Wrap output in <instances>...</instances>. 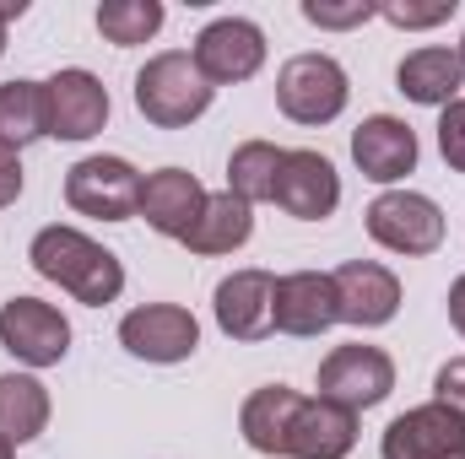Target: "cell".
<instances>
[{"instance_id": "cb8c5ba5", "label": "cell", "mask_w": 465, "mask_h": 459, "mask_svg": "<svg viewBox=\"0 0 465 459\" xmlns=\"http://www.w3.org/2000/svg\"><path fill=\"white\" fill-rule=\"evenodd\" d=\"M157 27H163V5H157V0H104V5H98V33H104L114 49L146 44Z\"/></svg>"}, {"instance_id": "484cf974", "label": "cell", "mask_w": 465, "mask_h": 459, "mask_svg": "<svg viewBox=\"0 0 465 459\" xmlns=\"http://www.w3.org/2000/svg\"><path fill=\"white\" fill-rule=\"evenodd\" d=\"M379 5L373 0H351V5H325V0H303V16L314 22V27H357V22H368Z\"/></svg>"}, {"instance_id": "ac0fdd59", "label": "cell", "mask_w": 465, "mask_h": 459, "mask_svg": "<svg viewBox=\"0 0 465 459\" xmlns=\"http://www.w3.org/2000/svg\"><path fill=\"white\" fill-rule=\"evenodd\" d=\"M271 303H276V276L271 270H232L228 281H217V325L232 341H265L271 325Z\"/></svg>"}, {"instance_id": "9a60e30c", "label": "cell", "mask_w": 465, "mask_h": 459, "mask_svg": "<svg viewBox=\"0 0 465 459\" xmlns=\"http://www.w3.org/2000/svg\"><path fill=\"white\" fill-rule=\"evenodd\" d=\"M331 281H336V314L357 330H379L401 308V281L373 259H347Z\"/></svg>"}, {"instance_id": "83f0119b", "label": "cell", "mask_w": 465, "mask_h": 459, "mask_svg": "<svg viewBox=\"0 0 465 459\" xmlns=\"http://www.w3.org/2000/svg\"><path fill=\"white\" fill-rule=\"evenodd\" d=\"M433 395H439V405H450V411H460V416H465V356H455V362H444V367H439Z\"/></svg>"}, {"instance_id": "8992f818", "label": "cell", "mask_w": 465, "mask_h": 459, "mask_svg": "<svg viewBox=\"0 0 465 459\" xmlns=\"http://www.w3.org/2000/svg\"><path fill=\"white\" fill-rule=\"evenodd\" d=\"M390 389H395V362L379 346H336L320 362V400L341 405L351 416L390 400Z\"/></svg>"}, {"instance_id": "5b68a950", "label": "cell", "mask_w": 465, "mask_h": 459, "mask_svg": "<svg viewBox=\"0 0 465 459\" xmlns=\"http://www.w3.org/2000/svg\"><path fill=\"white\" fill-rule=\"evenodd\" d=\"M65 200L82 217L98 222H130L141 211V173L124 157H82L65 179Z\"/></svg>"}, {"instance_id": "7a4b0ae2", "label": "cell", "mask_w": 465, "mask_h": 459, "mask_svg": "<svg viewBox=\"0 0 465 459\" xmlns=\"http://www.w3.org/2000/svg\"><path fill=\"white\" fill-rule=\"evenodd\" d=\"M27 259H33V270L44 281L65 287L87 308H104V303H114L119 292H124V265L104 243H93L87 232H76V228H44L33 238Z\"/></svg>"}, {"instance_id": "4316f807", "label": "cell", "mask_w": 465, "mask_h": 459, "mask_svg": "<svg viewBox=\"0 0 465 459\" xmlns=\"http://www.w3.org/2000/svg\"><path fill=\"white\" fill-rule=\"evenodd\" d=\"M439 151L455 173H465V98H455L439 119Z\"/></svg>"}, {"instance_id": "9c48e42d", "label": "cell", "mask_w": 465, "mask_h": 459, "mask_svg": "<svg viewBox=\"0 0 465 459\" xmlns=\"http://www.w3.org/2000/svg\"><path fill=\"white\" fill-rule=\"evenodd\" d=\"M119 346L130 356H146V362H184L201 346V325L179 303H146V308H130L119 319Z\"/></svg>"}, {"instance_id": "7c38bea8", "label": "cell", "mask_w": 465, "mask_h": 459, "mask_svg": "<svg viewBox=\"0 0 465 459\" xmlns=\"http://www.w3.org/2000/svg\"><path fill=\"white\" fill-rule=\"evenodd\" d=\"M260 65H265V33H260L254 22L223 16V22L201 27V38H195V71H201L212 87L249 82Z\"/></svg>"}, {"instance_id": "3957f363", "label": "cell", "mask_w": 465, "mask_h": 459, "mask_svg": "<svg viewBox=\"0 0 465 459\" xmlns=\"http://www.w3.org/2000/svg\"><path fill=\"white\" fill-rule=\"evenodd\" d=\"M212 93L217 87L195 71V54H184V49L152 54L135 76V109L157 130H184L190 119H201L212 109Z\"/></svg>"}, {"instance_id": "d6a6232c", "label": "cell", "mask_w": 465, "mask_h": 459, "mask_svg": "<svg viewBox=\"0 0 465 459\" xmlns=\"http://www.w3.org/2000/svg\"><path fill=\"white\" fill-rule=\"evenodd\" d=\"M455 54H460V65H465V38H460V49H455Z\"/></svg>"}, {"instance_id": "4dcf8cb0", "label": "cell", "mask_w": 465, "mask_h": 459, "mask_svg": "<svg viewBox=\"0 0 465 459\" xmlns=\"http://www.w3.org/2000/svg\"><path fill=\"white\" fill-rule=\"evenodd\" d=\"M27 11V0H0V54H5V22H16Z\"/></svg>"}, {"instance_id": "4fadbf2b", "label": "cell", "mask_w": 465, "mask_h": 459, "mask_svg": "<svg viewBox=\"0 0 465 459\" xmlns=\"http://www.w3.org/2000/svg\"><path fill=\"white\" fill-rule=\"evenodd\" d=\"M276 206L298 222H325L341 206V179L331 168L325 151H282V173H276Z\"/></svg>"}, {"instance_id": "ba28073f", "label": "cell", "mask_w": 465, "mask_h": 459, "mask_svg": "<svg viewBox=\"0 0 465 459\" xmlns=\"http://www.w3.org/2000/svg\"><path fill=\"white\" fill-rule=\"evenodd\" d=\"M44 119L54 141H93L109 124V87L93 71H54L44 82Z\"/></svg>"}, {"instance_id": "8fae6325", "label": "cell", "mask_w": 465, "mask_h": 459, "mask_svg": "<svg viewBox=\"0 0 465 459\" xmlns=\"http://www.w3.org/2000/svg\"><path fill=\"white\" fill-rule=\"evenodd\" d=\"M384 459H465V416L450 405H417L384 427Z\"/></svg>"}, {"instance_id": "2e32d148", "label": "cell", "mask_w": 465, "mask_h": 459, "mask_svg": "<svg viewBox=\"0 0 465 459\" xmlns=\"http://www.w3.org/2000/svg\"><path fill=\"white\" fill-rule=\"evenodd\" d=\"M201 211H206V190H201L195 173H184V168H157V173L141 179V211H135V217H146L163 238H179V243H184V238L195 232V222H201Z\"/></svg>"}, {"instance_id": "f546056e", "label": "cell", "mask_w": 465, "mask_h": 459, "mask_svg": "<svg viewBox=\"0 0 465 459\" xmlns=\"http://www.w3.org/2000/svg\"><path fill=\"white\" fill-rule=\"evenodd\" d=\"M450 325H455V330L465 336V276L455 281V287H450Z\"/></svg>"}, {"instance_id": "7402d4cb", "label": "cell", "mask_w": 465, "mask_h": 459, "mask_svg": "<svg viewBox=\"0 0 465 459\" xmlns=\"http://www.w3.org/2000/svg\"><path fill=\"white\" fill-rule=\"evenodd\" d=\"M38 135H49L44 82H0V146L5 151H22Z\"/></svg>"}, {"instance_id": "1f68e13d", "label": "cell", "mask_w": 465, "mask_h": 459, "mask_svg": "<svg viewBox=\"0 0 465 459\" xmlns=\"http://www.w3.org/2000/svg\"><path fill=\"white\" fill-rule=\"evenodd\" d=\"M0 459H16V449H11V444H5V438H0Z\"/></svg>"}, {"instance_id": "52a82bcc", "label": "cell", "mask_w": 465, "mask_h": 459, "mask_svg": "<svg viewBox=\"0 0 465 459\" xmlns=\"http://www.w3.org/2000/svg\"><path fill=\"white\" fill-rule=\"evenodd\" d=\"M368 238L384 243L390 254H433L444 243V211L428 195L390 190L368 206Z\"/></svg>"}, {"instance_id": "6da1fadb", "label": "cell", "mask_w": 465, "mask_h": 459, "mask_svg": "<svg viewBox=\"0 0 465 459\" xmlns=\"http://www.w3.org/2000/svg\"><path fill=\"white\" fill-rule=\"evenodd\" d=\"M238 433L254 454L282 459H347L357 444V416L331 400H303L287 384H265L243 400Z\"/></svg>"}, {"instance_id": "603a6c76", "label": "cell", "mask_w": 465, "mask_h": 459, "mask_svg": "<svg viewBox=\"0 0 465 459\" xmlns=\"http://www.w3.org/2000/svg\"><path fill=\"white\" fill-rule=\"evenodd\" d=\"M276 173H282V146H271V141H243L228 162V190L243 206L276 200Z\"/></svg>"}, {"instance_id": "e0dca14e", "label": "cell", "mask_w": 465, "mask_h": 459, "mask_svg": "<svg viewBox=\"0 0 465 459\" xmlns=\"http://www.w3.org/2000/svg\"><path fill=\"white\" fill-rule=\"evenodd\" d=\"M351 162L373 184H395L417 168V130L395 114H373L351 130Z\"/></svg>"}, {"instance_id": "d6986e66", "label": "cell", "mask_w": 465, "mask_h": 459, "mask_svg": "<svg viewBox=\"0 0 465 459\" xmlns=\"http://www.w3.org/2000/svg\"><path fill=\"white\" fill-rule=\"evenodd\" d=\"M395 87H401L411 103L450 109V103L460 98V87H465V65H460V54H455V49L428 44V49H417V54H406V60H401Z\"/></svg>"}, {"instance_id": "ffe728a7", "label": "cell", "mask_w": 465, "mask_h": 459, "mask_svg": "<svg viewBox=\"0 0 465 459\" xmlns=\"http://www.w3.org/2000/svg\"><path fill=\"white\" fill-rule=\"evenodd\" d=\"M44 427H49V389L27 373H0V438L16 449L33 444Z\"/></svg>"}, {"instance_id": "5bb4252c", "label": "cell", "mask_w": 465, "mask_h": 459, "mask_svg": "<svg viewBox=\"0 0 465 459\" xmlns=\"http://www.w3.org/2000/svg\"><path fill=\"white\" fill-rule=\"evenodd\" d=\"M336 319H341V314H336V281H331L325 270H292V276L276 281L271 325H276L282 336L309 341V336H325Z\"/></svg>"}, {"instance_id": "44dd1931", "label": "cell", "mask_w": 465, "mask_h": 459, "mask_svg": "<svg viewBox=\"0 0 465 459\" xmlns=\"http://www.w3.org/2000/svg\"><path fill=\"white\" fill-rule=\"evenodd\" d=\"M249 232H254V211L232 190H223V195H206V211H201L195 232L184 238V249L190 254H232L249 243Z\"/></svg>"}, {"instance_id": "30bf717a", "label": "cell", "mask_w": 465, "mask_h": 459, "mask_svg": "<svg viewBox=\"0 0 465 459\" xmlns=\"http://www.w3.org/2000/svg\"><path fill=\"white\" fill-rule=\"evenodd\" d=\"M0 346L27 367H54L71 351V325L60 308H49L38 298H11L0 308Z\"/></svg>"}, {"instance_id": "d4e9b609", "label": "cell", "mask_w": 465, "mask_h": 459, "mask_svg": "<svg viewBox=\"0 0 465 459\" xmlns=\"http://www.w3.org/2000/svg\"><path fill=\"white\" fill-rule=\"evenodd\" d=\"M379 16L395 22V27H439V22L455 16V0H433V5H401V0H390V5H379Z\"/></svg>"}, {"instance_id": "277c9868", "label": "cell", "mask_w": 465, "mask_h": 459, "mask_svg": "<svg viewBox=\"0 0 465 459\" xmlns=\"http://www.w3.org/2000/svg\"><path fill=\"white\" fill-rule=\"evenodd\" d=\"M347 71L331 54H292L276 76V103L292 124H331L347 109Z\"/></svg>"}, {"instance_id": "f1b7e54d", "label": "cell", "mask_w": 465, "mask_h": 459, "mask_svg": "<svg viewBox=\"0 0 465 459\" xmlns=\"http://www.w3.org/2000/svg\"><path fill=\"white\" fill-rule=\"evenodd\" d=\"M22 195V157L0 146V206H11Z\"/></svg>"}]
</instances>
